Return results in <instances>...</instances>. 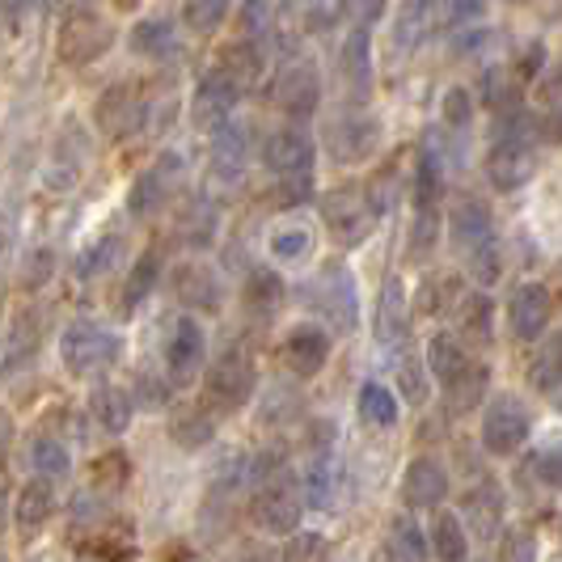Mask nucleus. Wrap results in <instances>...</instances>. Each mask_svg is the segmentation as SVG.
<instances>
[{
  "mask_svg": "<svg viewBox=\"0 0 562 562\" xmlns=\"http://www.w3.org/2000/svg\"><path fill=\"white\" fill-rule=\"evenodd\" d=\"M119 258H123V241H119V237H102V241L81 258V267H77V271H81V280H98V276H106V271H111Z\"/></svg>",
  "mask_w": 562,
  "mask_h": 562,
  "instance_id": "obj_54",
  "label": "nucleus"
},
{
  "mask_svg": "<svg viewBox=\"0 0 562 562\" xmlns=\"http://www.w3.org/2000/svg\"><path fill=\"white\" fill-rule=\"evenodd\" d=\"M381 13H385V0H338V18H342V26L351 30L376 26Z\"/></svg>",
  "mask_w": 562,
  "mask_h": 562,
  "instance_id": "obj_56",
  "label": "nucleus"
},
{
  "mask_svg": "<svg viewBox=\"0 0 562 562\" xmlns=\"http://www.w3.org/2000/svg\"><path fill=\"white\" fill-rule=\"evenodd\" d=\"M38 342H43V317H38V310H22L9 322V338H4V351H0V376L26 372L38 356Z\"/></svg>",
  "mask_w": 562,
  "mask_h": 562,
  "instance_id": "obj_23",
  "label": "nucleus"
},
{
  "mask_svg": "<svg viewBox=\"0 0 562 562\" xmlns=\"http://www.w3.org/2000/svg\"><path fill=\"white\" fill-rule=\"evenodd\" d=\"M376 144H381V123H376L372 114L347 111L326 127V153L335 157L338 166L368 161V157L376 153Z\"/></svg>",
  "mask_w": 562,
  "mask_h": 562,
  "instance_id": "obj_14",
  "label": "nucleus"
},
{
  "mask_svg": "<svg viewBox=\"0 0 562 562\" xmlns=\"http://www.w3.org/2000/svg\"><path fill=\"white\" fill-rule=\"evenodd\" d=\"M216 68H225L233 81L241 85V89H254L258 77L267 72V52H262V43H250V38H241V43H233L221 64Z\"/></svg>",
  "mask_w": 562,
  "mask_h": 562,
  "instance_id": "obj_34",
  "label": "nucleus"
},
{
  "mask_svg": "<svg viewBox=\"0 0 562 562\" xmlns=\"http://www.w3.org/2000/svg\"><path fill=\"white\" fill-rule=\"evenodd\" d=\"M4 516H9V504H4V491H0V529H4Z\"/></svg>",
  "mask_w": 562,
  "mask_h": 562,
  "instance_id": "obj_58",
  "label": "nucleus"
},
{
  "mask_svg": "<svg viewBox=\"0 0 562 562\" xmlns=\"http://www.w3.org/2000/svg\"><path fill=\"white\" fill-rule=\"evenodd\" d=\"M212 431H216V423L207 411H182L178 419L169 423V436H173V445H182V449H199V445H207L212 440Z\"/></svg>",
  "mask_w": 562,
  "mask_h": 562,
  "instance_id": "obj_46",
  "label": "nucleus"
},
{
  "mask_svg": "<svg viewBox=\"0 0 562 562\" xmlns=\"http://www.w3.org/2000/svg\"><path fill=\"white\" fill-rule=\"evenodd\" d=\"M360 419L368 427H394L397 415H402V406H397V394L390 385H381V381H368L364 390H360Z\"/></svg>",
  "mask_w": 562,
  "mask_h": 562,
  "instance_id": "obj_37",
  "label": "nucleus"
},
{
  "mask_svg": "<svg viewBox=\"0 0 562 562\" xmlns=\"http://www.w3.org/2000/svg\"><path fill=\"white\" fill-rule=\"evenodd\" d=\"M216 225H221L216 203H212V199H191L187 212H182V241L195 246V250H203V246H212Z\"/></svg>",
  "mask_w": 562,
  "mask_h": 562,
  "instance_id": "obj_36",
  "label": "nucleus"
},
{
  "mask_svg": "<svg viewBox=\"0 0 562 562\" xmlns=\"http://www.w3.org/2000/svg\"><path fill=\"white\" fill-rule=\"evenodd\" d=\"M267 250L276 262H305L313 254V233L301 225H288V228H276L271 237H267Z\"/></svg>",
  "mask_w": 562,
  "mask_h": 562,
  "instance_id": "obj_45",
  "label": "nucleus"
},
{
  "mask_svg": "<svg viewBox=\"0 0 562 562\" xmlns=\"http://www.w3.org/2000/svg\"><path fill=\"white\" fill-rule=\"evenodd\" d=\"M114 43V26L102 18V13H93V9H77V13H68L64 18V26H59V38H56V52L64 64H72V68H85V64H93V59H102L111 52Z\"/></svg>",
  "mask_w": 562,
  "mask_h": 562,
  "instance_id": "obj_9",
  "label": "nucleus"
},
{
  "mask_svg": "<svg viewBox=\"0 0 562 562\" xmlns=\"http://www.w3.org/2000/svg\"><path fill=\"white\" fill-rule=\"evenodd\" d=\"M449 470L436 461V457H415L402 474V504L411 512H427V507H440L449 499Z\"/></svg>",
  "mask_w": 562,
  "mask_h": 562,
  "instance_id": "obj_19",
  "label": "nucleus"
},
{
  "mask_svg": "<svg viewBox=\"0 0 562 562\" xmlns=\"http://www.w3.org/2000/svg\"><path fill=\"white\" fill-rule=\"evenodd\" d=\"M338 72H342V85L347 93L360 102L372 89V56H368V30H351L338 47Z\"/></svg>",
  "mask_w": 562,
  "mask_h": 562,
  "instance_id": "obj_27",
  "label": "nucleus"
},
{
  "mask_svg": "<svg viewBox=\"0 0 562 562\" xmlns=\"http://www.w3.org/2000/svg\"><path fill=\"white\" fill-rule=\"evenodd\" d=\"M157 271H161V258H157V254H144L140 262L132 267L127 283H123V296H119L123 305H119V310H123V313L140 310V301L148 296V292H153V283H157Z\"/></svg>",
  "mask_w": 562,
  "mask_h": 562,
  "instance_id": "obj_44",
  "label": "nucleus"
},
{
  "mask_svg": "<svg viewBox=\"0 0 562 562\" xmlns=\"http://www.w3.org/2000/svg\"><path fill=\"white\" fill-rule=\"evenodd\" d=\"M376 221L381 216L372 212L368 195L356 191V187H338V191L322 195V225H326V233L335 237L338 246H364Z\"/></svg>",
  "mask_w": 562,
  "mask_h": 562,
  "instance_id": "obj_8",
  "label": "nucleus"
},
{
  "mask_svg": "<svg viewBox=\"0 0 562 562\" xmlns=\"http://www.w3.org/2000/svg\"><path fill=\"white\" fill-rule=\"evenodd\" d=\"M385 559L390 562H431V537L423 533V525L402 512L390 520V533H385Z\"/></svg>",
  "mask_w": 562,
  "mask_h": 562,
  "instance_id": "obj_30",
  "label": "nucleus"
},
{
  "mask_svg": "<svg viewBox=\"0 0 562 562\" xmlns=\"http://www.w3.org/2000/svg\"><path fill=\"white\" fill-rule=\"evenodd\" d=\"M504 512H507V495L495 479H479L465 491V499H461V520H465V529L474 537H482V541L499 537Z\"/></svg>",
  "mask_w": 562,
  "mask_h": 562,
  "instance_id": "obj_18",
  "label": "nucleus"
},
{
  "mask_svg": "<svg viewBox=\"0 0 562 562\" xmlns=\"http://www.w3.org/2000/svg\"><path fill=\"white\" fill-rule=\"evenodd\" d=\"M457 330H461V338H470L479 347H486L495 338V301L486 296V288L457 301Z\"/></svg>",
  "mask_w": 562,
  "mask_h": 562,
  "instance_id": "obj_33",
  "label": "nucleus"
},
{
  "mask_svg": "<svg viewBox=\"0 0 562 562\" xmlns=\"http://www.w3.org/2000/svg\"><path fill=\"white\" fill-rule=\"evenodd\" d=\"M271 102L280 106L288 119H310L322 102V77L317 64H310L305 56H292L280 64L276 85H271Z\"/></svg>",
  "mask_w": 562,
  "mask_h": 562,
  "instance_id": "obj_12",
  "label": "nucleus"
},
{
  "mask_svg": "<svg viewBox=\"0 0 562 562\" xmlns=\"http://www.w3.org/2000/svg\"><path fill=\"white\" fill-rule=\"evenodd\" d=\"M550 317H554V296L546 283H516L512 296H507V326L520 342H537V338L550 330Z\"/></svg>",
  "mask_w": 562,
  "mask_h": 562,
  "instance_id": "obj_15",
  "label": "nucleus"
},
{
  "mask_svg": "<svg viewBox=\"0 0 562 562\" xmlns=\"http://www.w3.org/2000/svg\"><path fill=\"white\" fill-rule=\"evenodd\" d=\"M280 562H335L330 537L326 533H292L288 537V546H283Z\"/></svg>",
  "mask_w": 562,
  "mask_h": 562,
  "instance_id": "obj_49",
  "label": "nucleus"
},
{
  "mask_svg": "<svg viewBox=\"0 0 562 562\" xmlns=\"http://www.w3.org/2000/svg\"><path fill=\"white\" fill-rule=\"evenodd\" d=\"M98 127L111 136V140H127V136H136L144 123H148V102L136 98L132 89H106L102 98H98Z\"/></svg>",
  "mask_w": 562,
  "mask_h": 562,
  "instance_id": "obj_20",
  "label": "nucleus"
},
{
  "mask_svg": "<svg viewBox=\"0 0 562 562\" xmlns=\"http://www.w3.org/2000/svg\"><path fill=\"white\" fill-rule=\"evenodd\" d=\"M203 360H207V338L199 330V322H191V317L169 322V335H166L169 381H173V385H187L199 368H203Z\"/></svg>",
  "mask_w": 562,
  "mask_h": 562,
  "instance_id": "obj_17",
  "label": "nucleus"
},
{
  "mask_svg": "<svg viewBox=\"0 0 562 562\" xmlns=\"http://www.w3.org/2000/svg\"><path fill=\"white\" fill-rule=\"evenodd\" d=\"M254 385H258V372H254L250 356L246 351H225L203 372V411H221V415L241 411L254 397Z\"/></svg>",
  "mask_w": 562,
  "mask_h": 562,
  "instance_id": "obj_4",
  "label": "nucleus"
},
{
  "mask_svg": "<svg viewBox=\"0 0 562 562\" xmlns=\"http://www.w3.org/2000/svg\"><path fill=\"white\" fill-rule=\"evenodd\" d=\"M313 161H317V144L305 132H296V127L271 132L267 144H262V166L271 169L292 195H305L310 191Z\"/></svg>",
  "mask_w": 562,
  "mask_h": 562,
  "instance_id": "obj_5",
  "label": "nucleus"
},
{
  "mask_svg": "<svg viewBox=\"0 0 562 562\" xmlns=\"http://www.w3.org/2000/svg\"><path fill=\"white\" fill-rule=\"evenodd\" d=\"M283 301V283L271 267H254L246 276V305L258 313H276Z\"/></svg>",
  "mask_w": 562,
  "mask_h": 562,
  "instance_id": "obj_43",
  "label": "nucleus"
},
{
  "mask_svg": "<svg viewBox=\"0 0 562 562\" xmlns=\"http://www.w3.org/2000/svg\"><path fill=\"white\" fill-rule=\"evenodd\" d=\"M427 368H431V381L440 385V390H452L470 368H474V356H470V347H465V338L449 335V330H440V335L427 338Z\"/></svg>",
  "mask_w": 562,
  "mask_h": 562,
  "instance_id": "obj_24",
  "label": "nucleus"
},
{
  "mask_svg": "<svg viewBox=\"0 0 562 562\" xmlns=\"http://www.w3.org/2000/svg\"><path fill=\"white\" fill-rule=\"evenodd\" d=\"M280 356L296 376H317L330 360V335L322 326H313V322H301V326L288 330Z\"/></svg>",
  "mask_w": 562,
  "mask_h": 562,
  "instance_id": "obj_21",
  "label": "nucleus"
},
{
  "mask_svg": "<svg viewBox=\"0 0 562 562\" xmlns=\"http://www.w3.org/2000/svg\"><path fill=\"white\" fill-rule=\"evenodd\" d=\"M169 292H173V301H182V305L203 310V313H216L221 301H225V288L216 280V271L203 267V262H182V267H173Z\"/></svg>",
  "mask_w": 562,
  "mask_h": 562,
  "instance_id": "obj_22",
  "label": "nucleus"
},
{
  "mask_svg": "<svg viewBox=\"0 0 562 562\" xmlns=\"http://www.w3.org/2000/svg\"><path fill=\"white\" fill-rule=\"evenodd\" d=\"M119 356H123V338L106 326H98V322H89V317L68 322L64 335H59V360L72 376H89L98 368H111Z\"/></svg>",
  "mask_w": 562,
  "mask_h": 562,
  "instance_id": "obj_3",
  "label": "nucleus"
},
{
  "mask_svg": "<svg viewBox=\"0 0 562 562\" xmlns=\"http://www.w3.org/2000/svg\"><path fill=\"white\" fill-rule=\"evenodd\" d=\"M228 9H233V0H187L182 22H187V30H195V34H212V30L225 26Z\"/></svg>",
  "mask_w": 562,
  "mask_h": 562,
  "instance_id": "obj_48",
  "label": "nucleus"
},
{
  "mask_svg": "<svg viewBox=\"0 0 562 562\" xmlns=\"http://www.w3.org/2000/svg\"><path fill=\"white\" fill-rule=\"evenodd\" d=\"M431 26H436V0H402L394 13V30H390V43H394L397 56L419 52Z\"/></svg>",
  "mask_w": 562,
  "mask_h": 562,
  "instance_id": "obj_25",
  "label": "nucleus"
},
{
  "mask_svg": "<svg viewBox=\"0 0 562 562\" xmlns=\"http://www.w3.org/2000/svg\"><path fill=\"white\" fill-rule=\"evenodd\" d=\"M537 533L533 529H507L499 537V550H495V562H537Z\"/></svg>",
  "mask_w": 562,
  "mask_h": 562,
  "instance_id": "obj_53",
  "label": "nucleus"
},
{
  "mask_svg": "<svg viewBox=\"0 0 562 562\" xmlns=\"http://www.w3.org/2000/svg\"><path fill=\"white\" fill-rule=\"evenodd\" d=\"M499 43V30L495 26H461L452 30V56L457 59H474V64H491V52Z\"/></svg>",
  "mask_w": 562,
  "mask_h": 562,
  "instance_id": "obj_40",
  "label": "nucleus"
},
{
  "mask_svg": "<svg viewBox=\"0 0 562 562\" xmlns=\"http://www.w3.org/2000/svg\"><path fill=\"white\" fill-rule=\"evenodd\" d=\"M529 431H533V419H529V406L516 394H495L482 411V449L491 457H512L529 445Z\"/></svg>",
  "mask_w": 562,
  "mask_h": 562,
  "instance_id": "obj_7",
  "label": "nucleus"
},
{
  "mask_svg": "<svg viewBox=\"0 0 562 562\" xmlns=\"http://www.w3.org/2000/svg\"><path fill=\"white\" fill-rule=\"evenodd\" d=\"M56 516V486L47 479H34L18 491V504H13V520L22 533H38L47 520Z\"/></svg>",
  "mask_w": 562,
  "mask_h": 562,
  "instance_id": "obj_31",
  "label": "nucleus"
},
{
  "mask_svg": "<svg viewBox=\"0 0 562 562\" xmlns=\"http://www.w3.org/2000/svg\"><path fill=\"white\" fill-rule=\"evenodd\" d=\"M397 390L411 406H427L431 402V368L419 356H402L397 360Z\"/></svg>",
  "mask_w": 562,
  "mask_h": 562,
  "instance_id": "obj_41",
  "label": "nucleus"
},
{
  "mask_svg": "<svg viewBox=\"0 0 562 562\" xmlns=\"http://www.w3.org/2000/svg\"><path fill=\"white\" fill-rule=\"evenodd\" d=\"M246 161H250V132L228 123L212 136V173L225 178V182H237L246 173Z\"/></svg>",
  "mask_w": 562,
  "mask_h": 562,
  "instance_id": "obj_28",
  "label": "nucleus"
},
{
  "mask_svg": "<svg viewBox=\"0 0 562 562\" xmlns=\"http://www.w3.org/2000/svg\"><path fill=\"white\" fill-rule=\"evenodd\" d=\"M237 98H241V85L233 81L225 68L203 72L195 85V98H191V119H195L199 132L216 136L221 127H228V119L237 111Z\"/></svg>",
  "mask_w": 562,
  "mask_h": 562,
  "instance_id": "obj_13",
  "label": "nucleus"
},
{
  "mask_svg": "<svg viewBox=\"0 0 562 562\" xmlns=\"http://www.w3.org/2000/svg\"><path fill=\"white\" fill-rule=\"evenodd\" d=\"M529 381H533L537 394H559L562 390V330L550 335L533 356V368H529Z\"/></svg>",
  "mask_w": 562,
  "mask_h": 562,
  "instance_id": "obj_35",
  "label": "nucleus"
},
{
  "mask_svg": "<svg viewBox=\"0 0 562 562\" xmlns=\"http://www.w3.org/2000/svg\"><path fill=\"white\" fill-rule=\"evenodd\" d=\"M449 237L461 250L465 267L479 288H491L504 276V254H499V237H495V212L491 203L479 195H457L449 207Z\"/></svg>",
  "mask_w": 562,
  "mask_h": 562,
  "instance_id": "obj_1",
  "label": "nucleus"
},
{
  "mask_svg": "<svg viewBox=\"0 0 562 562\" xmlns=\"http://www.w3.org/2000/svg\"><path fill=\"white\" fill-rule=\"evenodd\" d=\"M182 173H187V161H182V153H161L153 166L144 169L140 178L132 182V195H127V212L136 216V221H153L161 207L173 203L178 195V182H182Z\"/></svg>",
  "mask_w": 562,
  "mask_h": 562,
  "instance_id": "obj_10",
  "label": "nucleus"
},
{
  "mask_svg": "<svg viewBox=\"0 0 562 562\" xmlns=\"http://www.w3.org/2000/svg\"><path fill=\"white\" fill-rule=\"evenodd\" d=\"M301 495L310 507H330L335 504V461L322 452L313 457L310 470H305V482H301Z\"/></svg>",
  "mask_w": 562,
  "mask_h": 562,
  "instance_id": "obj_42",
  "label": "nucleus"
},
{
  "mask_svg": "<svg viewBox=\"0 0 562 562\" xmlns=\"http://www.w3.org/2000/svg\"><path fill=\"white\" fill-rule=\"evenodd\" d=\"M474 111H479V106H474V93H470L465 85H449V89H445V98H440V119H445L449 132L461 136V132L474 123Z\"/></svg>",
  "mask_w": 562,
  "mask_h": 562,
  "instance_id": "obj_47",
  "label": "nucleus"
},
{
  "mask_svg": "<svg viewBox=\"0 0 562 562\" xmlns=\"http://www.w3.org/2000/svg\"><path fill=\"white\" fill-rule=\"evenodd\" d=\"M533 470H537V479L546 482L550 491H562V431H554L550 440H541V445H537Z\"/></svg>",
  "mask_w": 562,
  "mask_h": 562,
  "instance_id": "obj_52",
  "label": "nucleus"
},
{
  "mask_svg": "<svg viewBox=\"0 0 562 562\" xmlns=\"http://www.w3.org/2000/svg\"><path fill=\"white\" fill-rule=\"evenodd\" d=\"M305 296L335 330H356V322H360V288H356V276L342 262L322 267L310 288H305Z\"/></svg>",
  "mask_w": 562,
  "mask_h": 562,
  "instance_id": "obj_6",
  "label": "nucleus"
},
{
  "mask_svg": "<svg viewBox=\"0 0 562 562\" xmlns=\"http://www.w3.org/2000/svg\"><path fill=\"white\" fill-rule=\"evenodd\" d=\"M537 166H541V157H537V144L529 136H499L486 153V178L504 195L529 187L537 178Z\"/></svg>",
  "mask_w": 562,
  "mask_h": 562,
  "instance_id": "obj_11",
  "label": "nucleus"
},
{
  "mask_svg": "<svg viewBox=\"0 0 562 562\" xmlns=\"http://www.w3.org/2000/svg\"><path fill=\"white\" fill-rule=\"evenodd\" d=\"M30 465L38 470V479L56 482V479H68L72 457H68V449L59 445L56 436H34V445H30Z\"/></svg>",
  "mask_w": 562,
  "mask_h": 562,
  "instance_id": "obj_39",
  "label": "nucleus"
},
{
  "mask_svg": "<svg viewBox=\"0 0 562 562\" xmlns=\"http://www.w3.org/2000/svg\"><path fill=\"white\" fill-rule=\"evenodd\" d=\"M411 338V305L402 280H385L381 301H376V342L381 347H402Z\"/></svg>",
  "mask_w": 562,
  "mask_h": 562,
  "instance_id": "obj_26",
  "label": "nucleus"
},
{
  "mask_svg": "<svg viewBox=\"0 0 562 562\" xmlns=\"http://www.w3.org/2000/svg\"><path fill=\"white\" fill-rule=\"evenodd\" d=\"M169 390H173L169 376L153 372V368H140V372H136V385H132V402L144 406V411H161L169 402Z\"/></svg>",
  "mask_w": 562,
  "mask_h": 562,
  "instance_id": "obj_50",
  "label": "nucleus"
},
{
  "mask_svg": "<svg viewBox=\"0 0 562 562\" xmlns=\"http://www.w3.org/2000/svg\"><path fill=\"white\" fill-rule=\"evenodd\" d=\"M271 30H276V4L271 0H246L241 4V38L267 43Z\"/></svg>",
  "mask_w": 562,
  "mask_h": 562,
  "instance_id": "obj_51",
  "label": "nucleus"
},
{
  "mask_svg": "<svg viewBox=\"0 0 562 562\" xmlns=\"http://www.w3.org/2000/svg\"><path fill=\"white\" fill-rule=\"evenodd\" d=\"M301 512H305V495L301 486L288 479V470L271 474L258 482L250 495V520L271 537H292L301 533Z\"/></svg>",
  "mask_w": 562,
  "mask_h": 562,
  "instance_id": "obj_2",
  "label": "nucleus"
},
{
  "mask_svg": "<svg viewBox=\"0 0 562 562\" xmlns=\"http://www.w3.org/2000/svg\"><path fill=\"white\" fill-rule=\"evenodd\" d=\"M482 13H486V0H445V22H449V30L479 26Z\"/></svg>",
  "mask_w": 562,
  "mask_h": 562,
  "instance_id": "obj_57",
  "label": "nucleus"
},
{
  "mask_svg": "<svg viewBox=\"0 0 562 562\" xmlns=\"http://www.w3.org/2000/svg\"><path fill=\"white\" fill-rule=\"evenodd\" d=\"M445 394H449V406L457 411V415L474 411V406H482L486 394H491V368L482 364V360H474V368H470L452 390H445Z\"/></svg>",
  "mask_w": 562,
  "mask_h": 562,
  "instance_id": "obj_38",
  "label": "nucleus"
},
{
  "mask_svg": "<svg viewBox=\"0 0 562 562\" xmlns=\"http://www.w3.org/2000/svg\"><path fill=\"white\" fill-rule=\"evenodd\" d=\"M89 161H93V144L85 136V127L81 123H64L56 148H52V157H47V169H43V182L56 187V191L77 187Z\"/></svg>",
  "mask_w": 562,
  "mask_h": 562,
  "instance_id": "obj_16",
  "label": "nucleus"
},
{
  "mask_svg": "<svg viewBox=\"0 0 562 562\" xmlns=\"http://www.w3.org/2000/svg\"><path fill=\"white\" fill-rule=\"evenodd\" d=\"M169 47H173V30L166 22H140L132 30V52L140 56H166Z\"/></svg>",
  "mask_w": 562,
  "mask_h": 562,
  "instance_id": "obj_55",
  "label": "nucleus"
},
{
  "mask_svg": "<svg viewBox=\"0 0 562 562\" xmlns=\"http://www.w3.org/2000/svg\"><path fill=\"white\" fill-rule=\"evenodd\" d=\"M431 554L436 562H470V529L461 520V512H436L431 520Z\"/></svg>",
  "mask_w": 562,
  "mask_h": 562,
  "instance_id": "obj_32",
  "label": "nucleus"
},
{
  "mask_svg": "<svg viewBox=\"0 0 562 562\" xmlns=\"http://www.w3.org/2000/svg\"><path fill=\"white\" fill-rule=\"evenodd\" d=\"M89 415L98 419L102 431H111V436H123L127 427H132V415H136V402L127 390H119L111 381H102V385H93V394H89Z\"/></svg>",
  "mask_w": 562,
  "mask_h": 562,
  "instance_id": "obj_29",
  "label": "nucleus"
}]
</instances>
